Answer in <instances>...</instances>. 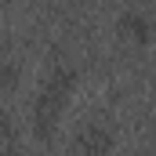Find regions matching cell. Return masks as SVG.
I'll list each match as a JSON object with an SVG mask.
<instances>
[{
  "label": "cell",
  "instance_id": "1",
  "mask_svg": "<svg viewBox=\"0 0 156 156\" xmlns=\"http://www.w3.org/2000/svg\"><path fill=\"white\" fill-rule=\"evenodd\" d=\"M120 37L142 44V40H149V22H145L142 15H123V18H120Z\"/></svg>",
  "mask_w": 156,
  "mask_h": 156
}]
</instances>
